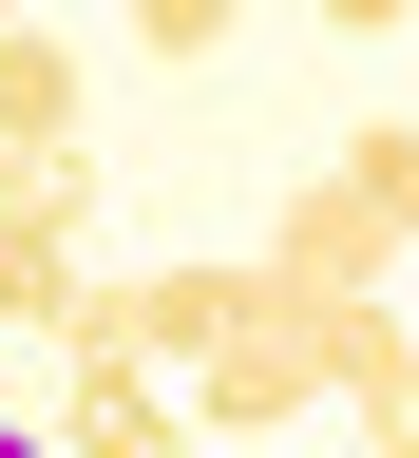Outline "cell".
Returning <instances> with one entry per match:
<instances>
[{"mask_svg": "<svg viewBox=\"0 0 419 458\" xmlns=\"http://www.w3.org/2000/svg\"><path fill=\"white\" fill-rule=\"evenodd\" d=\"M0 458H57V420H0Z\"/></svg>", "mask_w": 419, "mask_h": 458, "instance_id": "obj_12", "label": "cell"}, {"mask_svg": "<svg viewBox=\"0 0 419 458\" xmlns=\"http://www.w3.org/2000/svg\"><path fill=\"white\" fill-rule=\"evenodd\" d=\"M400 249H419V229H400V210H381L343 153H324L306 191H286V229H267V267L306 286V306H381V286H400Z\"/></svg>", "mask_w": 419, "mask_h": 458, "instance_id": "obj_2", "label": "cell"}, {"mask_svg": "<svg viewBox=\"0 0 419 458\" xmlns=\"http://www.w3.org/2000/svg\"><path fill=\"white\" fill-rule=\"evenodd\" d=\"M134 38L172 57V77H191V57H229V0H134Z\"/></svg>", "mask_w": 419, "mask_h": 458, "instance_id": "obj_10", "label": "cell"}, {"mask_svg": "<svg viewBox=\"0 0 419 458\" xmlns=\"http://www.w3.org/2000/svg\"><path fill=\"white\" fill-rule=\"evenodd\" d=\"M0 191H20V210H57V229H96V153H20Z\"/></svg>", "mask_w": 419, "mask_h": 458, "instance_id": "obj_9", "label": "cell"}, {"mask_svg": "<svg viewBox=\"0 0 419 458\" xmlns=\"http://www.w3.org/2000/svg\"><path fill=\"white\" fill-rule=\"evenodd\" d=\"M210 420H191V382L172 363H134V344H77L57 363V458H191Z\"/></svg>", "mask_w": 419, "mask_h": 458, "instance_id": "obj_4", "label": "cell"}, {"mask_svg": "<svg viewBox=\"0 0 419 458\" xmlns=\"http://www.w3.org/2000/svg\"><path fill=\"white\" fill-rule=\"evenodd\" d=\"M324 382L363 420V458H419V325L400 306H324Z\"/></svg>", "mask_w": 419, "mask_h": 458, "instance_id": "obj_5", "label": "cell"}, {"mask_svg": "<svg viewBox=\"0 0 419 458\" xmlns=\"http://www.w3.org/2000/svg\"><path fill=\"white\" fill-rule=\"evenodd\" d=\"M20 153H77V38H57V20L0 38V172H20Z\"/></svg>", "mask_w": 419, "mask_h": 458, "instance_id": "obj_7", "label": "cell"}, {"mask_svg": "<svg viewBox=\"0 0 419 458\" xmlns=\"http://www.w3.org/2000/svg\"><path fill=\"white\" fill-rule=\"evenodd\" d=\"M229 325H267V249H191V267H134L96 344H134V363H172V382H191Z\"/></svg>", "mask_w": 419, "mask_h": 458, "instance_id": "obj_3", "label": "cell"}, {"mask_svg": "<svg viewBox=\"0 0 419 458\" xmlns=\"http://www.w3.org/2000/svg\"><path fill=\"white\" fill-rule=\"evenodd\" d=\"M419 20V0H324V38H400Z\"/></svg>", "mask_w": 419, "mask_h": 458, "instance_id": "obj_11", "label": "cell"}, {"mask_svg": "<svg viewBox=\"0 0 419 458\" xmlns=\"http://www.w3.org/2000/svg\"><path fill=\"white\" fill-rule=\"evenodd\" d=\"M0 325H38L57 363L114 325V286H77V229H57V210H20V191H0Z\"/></svg>", "mask_w": 419, "mask_h": 458, "instance_id": "obj_6", "label": "cell"}, {"mask_svg": "<svg viewBox=\"0 0 419 458\" xmlns=\"http://www.w3.org/2000/svg\"><path fill=\"white\" fill-rule=\"evenodd\" d=\"M343 172H363V191L419 229V114H381V134H343Z\"/></svg>", "mask_w": 419, "mask_h": 458, "instance_id": "obj_8", "label": "cell"}, {"mask_svg": "<svg viewBox=\"0 0 419 458\" xmlns=\"http://www.w3.org/2000/svg\"><path fill=\"white\" fill-rule=\"evenodd\" d=\"M306 401H343V382H324V306L267 267V325H229L210 363H191V420H210V439H286Z\"/></svg>", "mask_w": 419, "mask_h": 458, "instance_id": "obj_1", "label": "cell"}, {"mask_svg": "<svg viewBox=\"0 0 419 458\" xmlns=\"http://www.w3.org/2000/svg\"><path fill=\"white\" fill-rule=\"evenodd\" d=\"M0 38H20V0H0Z\"/></svg>", "mask_w": 419, "mask_h": 458, "instance_id": "obj_13", "label": "cell"}]
</instances>
